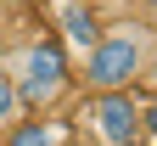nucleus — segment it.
<instances>
[{
    "label": "nucleus",
    "mask_w": 157,
    "mask_h": 146,
    "mask_svg": "<svg viewBox=\"0 0 157 146\" xmlns=\"http://www.w3.org/2000/svg\"><path fill=\"white\" fill-rule=\"evenodd\" d=\"M140 135H151V140H157V96H146V101H140Z\"/></svg>",
    "instance_id": "7"
},
{
    "label": "nucleus",
    "mask_w": 157,
    "mask_h": 146,
    "mask_svg": "<svg viewBox=\"0 0 157 146\" xmlns=\"http://www.w3.org/2000/svg\"><path fill=\"white\" fill-rule=\"evenodd\" d=\"M84 129L95 146H135L140 140V96L135 90H101L84 107Z\"/></svg>",
    "instance_id": "3"
},
{
    "label": "nucleus",
    "mask_w": 157,
    "mask_h": 146,
    "mask_svg": "<svg viewBox=\"0 0 157 146\" xmlns=\"http://www.w3.org/2000/svg\"><path fill=\"white\" fill-rule=\"evenodd\" d=\"M0 146H62V129H56L45 112H28L23 124H11V129L0 135Z\"/></svg>",
    "instance_id": "5"
},
{
    "label": "nucleus",
    "mask_w": 157,
    "mask_h": 146,
    "mask_svg": "<svg viewBox=\"0 0 157 146\" xmlns=\"http://www.w3.org/2000/svg\"><path fill=\"white\" fill-rule=\"evenodd\" d=\"M28 118V107H23V96H17V79H11V68L0 62V135L11 129V124H23Z\"/></svg>",
    "instance_id": "6"
},
{
    "label": "nucleus",
    "mask_w": 157,
    "mask_h": 146,
    "mask_svg": "<svg viewBox=\"0 0 157 146\" xmlns=\"http://www.w3.org/2000/svg\"><path fill=\"white\" fill-rule=\"evenodd\" d=\"M140 85H146V96H157V39H151V51H146V68H140Z\"/></svg>",
    "instance_id": "8"
},
{
    "label": "nucleus",
    "mask_w": 157,
    "mask_h": 146,
    "mask_svg": "<svg viewBox=\"0 0 157 146\" xmlns=\"http://www.w3.org/2000/svg\"><path fill=\"white\" fill-rule=\"evenodd\" d=\"M62 39H67L78 56H84L95 39H101V17H95L84 0H67V6H62Z\"/></svg>",
    "instance_id": "4"
},
{
    "label": "nucleus",
    "mask_w": 157,
    "mask_h": 146,
    "mask_svg": "<svg viewBox=\"0 0 157 146\" xmlns=\"http://www.w3.org/2000/svg\"><path fill=\"white\" fill-rule=\"evenodd\" d=\"M11 79H17V96L28 112H51L73 90V62L62 51V39H28L11 62Z\"/></svg>",
    "instance_id": "2"
},
{
    "label": "nucleus",
    "mask_w": 157,
    "mask_h": 146,
    "mask_svg": "<svg viewBox=\"0 0 157 146\" xmlns=\"http://www.w3.org/2000/svg\"><path fill=\"white\" fill-rule=\"evenodd\" d=\"M151 39H157V34H151L146 23H112V28H101V39H95V45L84 51V62H78L84 90H90V96H101V90H135Z\"/></svg>",
    "instance_id": "1"
},
{
    "label": "nucleus",
    "mask_w": 157,
    "mask_h": 146,
    "mask_svg": "<svg viewBox=\"0 0 157 146\" xmlns=\"http://www.w3.org/2000/svg\"><path fill=\"white\" fill-rule=\"evenodd\" d=\"M146 6H151V17H157V0H146Z\"/></svg>",
    "instance_id": "9"
}]
</instances>
